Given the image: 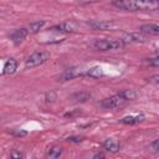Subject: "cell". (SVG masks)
Listing matches in <instances>:
<instances>
[{
  "label": "cell",
  "mask_w": 159,
  "mask_h": 159,
  "mask_svg": "<svg viewBox=\"0 0 159 159\" xmlns=\"http://www.w3.org/2000/svg\"><path fill=\"white\" fill-rule=\"evenodd\" d=\"M112 5L124 11H159V0H113Z\"/></svg>",
  "instance_id": "6da1fadb"
},
{
  "label": "cell",
  "mask_w": 159,
  "mask_h": 159,
  "mask_svg": "<svg viewBox=\"0 0 159 159\" xmlns=\"http://www.w3.org/2000/svg\"><path fill=\"white\" fill-rule=\"evenodd\" d=\"M127 43L122 39H101L93 42V47L98 51H113L120 50Z\"/></svg>",
  "instance_id": "7a4b0ae2"
},
{
  "label": "cell",
  "mask_w": 159,
  "mask_h": 159,
  "mask_svg": "<svg viewBox=\"0 0 159 159\" xmlns=\"http://www.w3.org/2000/svg\"><path fill=\"white\" fill-rule=\"evenodd\" d=\"M50 58V53L46 51H36L34 53H31L26 61H25V67L26 68H35L42 63H45L47 60Z\"/></svg>",
  "instance_id": "3957f363"
},
{
  "label": "cell",
  "mask_w": 159,
  "mask_h": 159,
  "mask_svg": "<svg viewBox=\"0 0 159 159\" xmlns=\"http://www.w3.org/2000/svg\"><path fill=\"white\" fill-rule=\"evenodd\" d=\"M127 102H128L127 98L123 96L122 92H119L117 94H113V96L103 99L101 102V106L103 108H106V109H116V108H119V107L124 106Z\"/></svg>",
  "instance_id": "277c9868"
},
{
  "label": "cell",
  "mask_w": 159,
  "mask_h": 159,
  "mask_svg": "<svg viewBox=\"0 0 159 159\" xmlns=\"http://www.w3.org/2000/svg\"><path fill=\"white\" fill-rule=\"evenodd\" d=\"M86 26H88L92 30H113L117 27V24L113 21H103V20H92L86 22Z\"/></svg>",
  "instance_id": "5b68a950"
},
{
  "label": "cell",
  "mask_w": 159,
  "mask_h": 159,
  "mask_svg": "<svg viewBox=\"0 0 159 159\" xmlns=\"http://www.w3.org/2000/svg\"><path fill=\"white\" fill-rule=\"evenodd\" d=\"M29 29H26V27H20V29H17V30H15L12 34H11V36H10V39H11V41L15 43V45H19V43H21L25 39H26V36L29 35Z\"/></svg>",
  "instance_id": "8992f818"
},
{
  "label": "cell",
  "mask_w": 159,
  "mask_h": 159,
  "mask_svg": "<svg viewBox=\"0 0 159 159\" xmlns=\"http://www.w3.org/2000/svg\"><path fill=\"white\" fill-rule=\"evenodd\" d=\"M144 119H145V116L143 113H137V114H129V116L123 117L120 119V123L125 125H133V124H138L143 122Z\"/></svg>",
  "instance_id": "52a82bcc"
},
{
  "label": "cell",
  "mask_w": 159,
  "mask_h": 159,
  "mask_svg": "<svg viewBox=\"0 0 159 159\" xmlns=\"http://www.w3.org/2000/svg\"><path fill=\"white\" fill-rule=\"evenodd\" d=\"M50 30L51 31H58V32H73L76 30V22H72V21L61 22L58 25L50 27Z\"/></svg>",
  "instance_id": "ba28073f"
},
{
  "label": "cell",
  "mask_w": 159,
  "mask_h": 159,
  "mask_svg": "<svg viewBox=\"0 0 159 159\" xmlns=\"http://www.w3.org/2000/svg\"><path fill=\"white\" fill-rule=\"evenodd\" d=\"M17 68V61L15 58H9L5 63H4V67H2V71H1V75L5 76V75H12Z\"/></svg>",
  "instance_id": "9c48e42d"
},
{
  "label": "cell",
  "mask_w": 159,
  "mask_h": 159,
  "mask_svg": "<svg viewBox=\"0 0 159 159\" xmlns=\"http://www.w3.org/2000/svg\"><path fill=\"white\" fill-rule=\"evenodd\" d=\"M122 40L125 42V43H132V42H144L145 41V36H143V32L142 34H134V32H130V34H125Z\"/></svg>",
  "instance_id": "30bf717a"
},
{
  "label": "cell",
  "mask_w": 159,
  "mask_h": 159,
  "mask_svg": "<svg viewBox=\"0 0 159 159\" xmlns=\"http://www.w3.org/2000/svg\"><path fill=\"white\" fill-rule=\"evenodd\" d=\"M102 147H103L104 150L111 152V153H117V152H119V149H120L119 143L116 142L114 139H111V138L106 139V140L102 143Z\"/></svg>",
  "instance_id": "8fae6325"
},
{
  "label": "cell",
  "mask_w": 159,
  "mask_h": 159,
  "mask_svg": "<svg viewBox=\"0 0 159 159\" xmlns=\"http://www.w3.org/2000/svg\"><path fill=\"white\" fill-rule=\"evenodd\" d=\"M139 30L147 35H159V24H144L139 27Z\"/></svg>",
  "instance_id": "7c38bea8"
},
{
  "label": "cell",
  "mask_w": 159,
  "mask_h": 159,
  "mask_svg": "<svg viewBox=\"0 0 159 159\" xmlns=\"http://www.w3.org/2000/svg\"><path fill=\"white\" fill-rule=\"evenodd\" d=\"M62 153H63V150H62L61 147H58V145H51L46 150V157L50 158V159H57V158H60L62 155Z\"/></svg>",
  "instance_id": "4fadbf2b"
},
{
  "label": "cell",
  "mask_w": 159,
  "mask_h": 159,
  "mask_svg": "<svg viewBox=\"0 0 159 159\" xmlns=\"http://www.w3.org/2000/svg\"><path fill=\"white\" fill-rule=\"evenodd\" d=\"M104 75L106 73L101 66H93L86 71V76H89L92 78H101V77H104Z\"/></svg>",
  "instance_id": "5bb4252c"
},
{
  "label": "cell",
  "mask_w": 159,
  "mask_h": 159,
  "mask_svg": "<svg viewBox=\"0 0 159 159\" xmlns=\"http://www.w3.org/2000/svg\"><path fill=\"white\" fill-rule=\"evenodd\" d=\"M45 21L43 20H41V21H34V22H31L29 26H27V29H29V31L31 32V34H37L43 26H45Z\"/></svg>",
  "instance_id": "9a60e30c"
},
{
  "label": "cell",
  "mask_w": 159,
  "mask_h": 159,
  "mask_svg": "<svg viewBox=\"0 0 159 159\" xmlns=\"http://www.w3.org/2000/svg\"><path fill=\"white\" fill-rule=\"evenodd\" d=\"M61 4H75V5H84V4H93L98 0H56Z\"/></svg>",
  "instance_id": "2e32d148"
},
{
  "label": "cell",
  "mask_w": 159,
  "mask_h": 159,
  "mask_svg": "<svg viewBox=\"0 0 159 159\" xmlns=\"http://www.w3.org/2000/svg\"><path fill=\"white\" fill-rule=\"evenodd\" d=\"M123 93V96L127 98V101H133L138 97V92L135 89H123L120 91Z\"/></svg>",
  "instance_id": "e0dca14e"
},
{
  "label": "cell",
  "mask_w": 159,
  "mask_h": 159,
  "mask_svg": "<svg viewBox=\"0 0 159 159\" xmlns=\"http://www.w3.org/2000/svg\"><path fill=\"white\" fill-rule=\"evenodd\" d=\"M149 149H150L153 153H158V152H159V138H158V139H154V140L150 143Z\"/></svg>",
  "instance_id": "ac0fdd59"
},
{
  "label": "cell",
  "mask_w": 159,
  "mask_h": 159,
  "mask_svg": "<svg viewBox=\"0 0 159 159\" xmlns=\"http://www.w3.org/2000/svg\"><path fill=\"white\" fill-rule=\"evenodd\" d=\"M10 157H11V158H14V159H20V158H24V157H25V154H24L22 152L17 150V149H12V152L10 153Z\"/></svg>",
  "instance_id": "d6986e66"
},
{
  "label": "cell",
  "mask_w": 159,
  "mask_h": 159,
  "mask_svg": "<svg viewBox=\"0 0 159 159\" xmlns=\"http://www.w3.org/2000/svg\"><path fill=\"white\" fill-rule=\"evenodd\" d=\"M148 63H149L150 66L159 67V56H158V57H155V58H150V60L148 61Z\"/></svg>",
  "instance_id": "ffe728a7"
},
{
  "label": "cell",
  "mask_w": 159,
  "mask_h": 159,
  "mask_svg": "<svg viewBox=\"0 0 159 159\" xmlns=\"http://www.w3.org/2000/svg\"><path fill=\"white\" fill-rule=\"evenodd\" d=\"M67 140L68 142H72V143H80V142L83 140V138L82 137H68Z\"/></svg>",
  "instance_id": "44dd1931"
},
{
  "label": "cell",
  "mask_w": 159,
  "mask_h": 159,
  "mask_svg": "<svg viewBox=\"0 0 159 159\" xmlns=\"http://www.w3.org/2000/svg\"><path fill=\"white\" fill-rule=\"evenodd\" d=\"M150 82H155V83H159V75H155V76H152L149 78Z\"/></svg>",
  "instance_id": "7402d4cb"
},
{
  "label": "cell",
  "mask_w": 159,
  "mask_h": 159,
  "mask_svg": "<svg viewBox=\"0 0 159 159\" xmlns=\"http://www.w3.org/2000/svg\"><path fill=\"white\" fill-rule=\"evenodd\" d=\"M14 135H17V137H22V135H26V132H12Z\"/></svg>",
  "instance_id": "603a6c76"
}]
</instances>
